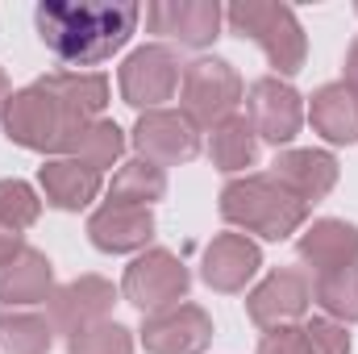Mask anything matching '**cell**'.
<instances>
[{
    "instance_id": "6da1fadb",
    "label": "cell",
    "mask_w": 358,
    "mask_h": 354,
    "mask_svg": "<svg viewBox=\"0 0 358 354\" xmlns=\"http://www.w3.org/2000/svg\"><path fill=\"white\" fill-rule=\"evenodd\" d=\"M138 17H142L138 4H63V0H46L34 13L46 50H55L71 67L104 63L113 50H121Z\"/></svg>"
},
{
    "instance_id": "7a4b0ae2",
    "label": "cell",
    "mask_w": 358,
    "mask_h": 354,
    "mask_svg": "<svg viewBox=\"0 0 358 354\" xmlns=\"http://www.w3.org/2000/svg\"><path fill=\"white\" fill-rule=\"evenodd\" d=\"M304 213H308V204H300L271 176L234 179L221 192V217L250 229V234H259V238H267V242H279V238L296 234L304 225Z\"/></svg>"
},
{
    "instance_id": "3957f363",
    "label": "cell",
    "mask_w": 358,
    "mask_h": 354,
    "mask_svg": "<svg viewBox=\"0 0 358 354\" xmlns=\"http://www.w3.org/2000/svg\"><path fill=\"white\" fill-rule=\"evenodd\" d=\"M88 121H76L55 96H46L38 84L25 92H13L8 104H4V129L25 150H67L71 138Z\"/></svg>"
},
{
    "instance_id": "277c9868",
    "label": "cell",
    "mask_w": 358,
    "mask_h": 354,
    "mask_svg": "<svg viewBox=\"0 0 358 354\" xmlns=\"http://www.w3.org/2000/svg\"><path fill=\"white\" fill-rule=\"evenodd\" d=\"M229 25L263 46V55L271 59V67L279 76H296L304 67V29H300L296 13L287 4L242 0V4L229 8Z\"/></svg>"
},
{
    "instance_id": "5b68a950",
    "label": "cell",
    "mask_w": 358,
    "mask_h": 354,
    "mask_svg": "<svg viewBox=\"0 0 358 354\" xmlns=\"http://www.w3.org/2000/svg\"><path fill=\"white\" fill-rule=\"evenodd\" d=\"M238 100H242V80L221 59H196L179 80V108L192 121V129H208V125L217 129L221 121H229Z\"/></svg>"
},
{
    "instance_id": "8992f818",
    "label": "cell",
    "mask_w": 358,
    "mask_h": 354,
    "mask_svg": "<svg viewBox=\"0 0 358 354\" xmlns=\"http://www.w3.org/2000/svg\"><path fill=\"white\" fill-rule=\"evenodd\" d=\"M125 296L142 313H167L187 296V271H183L176 255L150 250L125 271Z\"/></svg>"
},
{
    "instance_id": "52a82bcc",
    "label": "cell",
    "mask_w": 358,
    "mask_h": 354,
    "mask_svg": "<svg viewBox=\"0 0 358 354\" xmlns=\"http://www.w3.org/2000/svg\"><path fill=\"white\" fill-rule=\"evenodd\" d=\"M179 88V63L167 46H142L121 67V96L134 108H155Z\"/></svg>"
},
{
    "instance_id": "ba28073f",
    "label": "cell",
    "mask_w": 358,
    "mask_h": 354,
    "mask_svg": "<svg viewBox=\"0 0 358 354\" xmlns=\"http://www.w3.org/2000/svg\"><path fill=\"white\" fill-rule=\"evenodd\" d=\"M246 113H250V129L259 138H267L275 146L292 142L300 134V121H304V108H300V96L292 84H283L279 76L259 80L250 96H246Z\"/></svg>"
},
{
    "instance_id": "9c48e42d",
    "label": "cell",
    "mask_w": 358,
    "mask_h": 354,
    "mask_svg": "<svg viewBox=\"0 0 358 354\" xmlns=\"http://www.w3.org/2000/svg\"><path fill=\"white\" fill-rule=\"evenodd\" d=\"M146 25L179 46H208L221 29V4L217 0H163L146 8Z\"/></svg>"
},
{
    "instance_id": "30bf717a",
    "label": "cell",
    "mask_w": 358,
    "mask_h": 354,
    "mask_svg": "<svg viewBox=\"0 0 358 354\" xmlns=\"http://www.w3.org/2000/svg\"><path fill=\"white\" fill-rule=\"evenodd\" d=\"M213 338V321L196 304H176L167 313H155L142 330V342L150 354H200Z\"/></svg>"
},
{
    "instance_id": "8fae6325",
    "label": "cell",
    "mask_w": 358,
    "mask_h": 354,
    "mask_svg": "<svg viewBox=\"0 0 358 354\" xmlns=\"http://www.w3.org/2000/svg\"><path fill=\"white\" fill-rule=\"evenodd\" d=\"M313 300V283L300 271H275L267 283H259L246 300V313L255 325L263 330H279L287 321H296Z\"/></svg>"
},
{
    "instance_id": "7c38bea8",
    "label": "cell",
    "mask_w": 358,
    "mask_h": 354,
    "mask_svg": "<svg viewBox=\"0 0 358 354\" xmlns=\"http://www.w3.org/2000/svg\"><path fill=\"white\" fill-rule=\"evenodd\" d=\"M134 146L150 163H187L200 150V138L183 113H146L134 129Z\"/></svg>"
},
{
    "instance_id": "4fadbf2b",
    "label": "cell",
    "mask_w": 358,
    "mask_h": 354,
    "mask_svg": "<svg viewBox=\"0 0 358 354\" xmlns=\"http://www.w3.org/2000/svg\"><path fill=\"white\" fill-rule=\"evenodd\" d=\"M113 300H117L113 283H104L96 275H84V279H76V283H67V288H59L50 296V325L67 330V334H80L96 321H104Z\"/></svg>"
},
{
    "instance_id": "5bb4252c",
    "label": "cell",
    "mask_w": 358,
    "mask_h": 354,
    "mask_svg": "<svg viewBox=\"0 0 358 354\" xmlns=\"http://www.w3.org/2000/svg\"><path fill=\"white\" fill-rule=\"evenodd\" d=\"M88 234L100 250L125 255V250H138V246L150 242L155 217H150V208H142V204H113V200H108V204L88 221Z\"/></svg>"
},
{
    "instance_id": "9a60e30c",
    "label": "cell",
    "mask_w": 358,
    "mask_h": 354,
    "mask_svg": "<svg viewBox=\"0 0 358 354\" xmlns=\"http://www.w3.org/2000/svg\"><path fill=\"white\" fill-rule=\"evenodd\" d=\"M271 179L283 183L300 204H308L338 183V163L334 155H321V150H287L271 163Z\"/></svg>"
},
{
    "instance_id": "2e32d148",
    "label": "cell",
    "mask_w": 358,
    "mask_h": 354,
    "mask_svg": "<svg viewBox=\"0 0 358 354\" xmlns=\"http://www.w3.org/2000/svg\"><path fill=\"white\" fill-rule=\"evenodd\" d=\"M255 271H259V246L242 234H221L204 250V283L217 292H242Z\"/></svg>"
},
{
    "instance_id": "e0dca14e",
    "label": "cell",
    "mask_w": 358,
    "mask_h": 354,
    "mask_svg": "<svg viewBox=\"0 0 358 354\" xmlns=\"http://www.w3.org/2000/svg\"><path fill=\"white\" fill-rule=\"evenodd\" d=\"M300 259L313 263L317 275L325 271H342L358 263V229L346 221H317L304 238H300Z\"/></svg>"
},
{
    "instance_id": "ac0fdd59",
    "label": "cell",
    "mask_w": 358,
    "mask_h": 354,
    "mask_svg": "<svg viewBox=\"0 0 358 354\" xmlns=\"http://www.w3.org/2000/svg\"><path fill=\"white\" fill-rule=\"evenodd\" d=\"M308 117H313L321 138H329V142H358V92L346 80L342 84H325L317 92Z\"/></svg>"
},
{
    "instance_id": "d6986e66",
    "label": "cell",
    "mask_w": 358,
    "mask_h": 354,
    "mask_svg": "<svg viewBox=\"0 0 358 354\" xmlns=\"http://www.w3.org/2000/svg\"><path fill=\"white\" fill-rule=\"evenodd\" d=\"M38 88L55 96L76 121H100V108L108 104V80L104 76H80V71H55L38 80Z\"/></svg>"
},
{
    "instance_id": "ffe728a7",
    "label": "cell",
    "mask_w": 358,
    "mask_h": 354,
    "mask_svg": "<svg viewBox=\"0 0 358 354\" xmlns=\"http://www.w3.org/2000/svg\"><path fill=\"white\" fill-rule=\"evenodd\" d=\"M46 296H50V263H46V255L21 246L0 267V300L4 304H38Z\"/></svg>"
},
{
    "instance_id": "44dd1931",
    "label": "cell",
    "mask_w": 358,
    "mask_h": 354,
    "mask_svg": "<svg viewBox=\"0 0 358 354\" xmlns=\"http://www.w3.org/2000/svg\"><path fill=\"white\" fill-rule=\"evenodd\" d=\"M42 187L55 208H84L100 192V171H92L88 163H76V159H59L42 167Z\"/></svg>"
},
{
    "instance_id": "7402d4cb",
    "label": "cell",
    "mask_w": 358,
    "mask_h": 354,
    "mask_svg": "<svg viewBox=\"0 0 358 354\" xmlns=\"http://www.w3.org/2000/svg\"><path fill=\"white\" fill-rule=\"evenodd\" d=\"M213 163L221 171H246L259 155V142H255V129L246 117H229L213 129V146H208Z\"/></svg>"
},
{
    "instance_id": "603a6c76",
    "label": "cell",
    "mask_w": 358,
    "mask_h": 354,
    "mask_svg": "<svg viewBox=\"0 0 358 354\" xmlns=\"http://www.w3.org/2000/svg\"><path fill=\"white\" fill-rule=\"evenodd\" d=\"M167 192V176L159 163L150 159H134L113 176V204H142L150 208V200H159Z\"/></svg>"
},
{
    "instance_id": "cb8c5ba5",
    "label": "cell",
    "mask_w": 358,
    "mask_h": 354,
    "mask_svg": "<svg viewBox=\"0 0 358 354\" xmlns=\"http://www.w3.org/2000/svg\"><path fill=\"white\" fill-rule=\"evenodd\" d=\"M121 146H125V138H121V129H117L113 121H88V125L71 138L67 155H71L76 163H88L92 171H104V167L117 163Z\"/></svg>"
},
{
    "instance_id": "d4e9b609",
    "label": "cell",
    "mask_w": 358,
    "mask_h": 354,
    "mask_svg": "<svg viewBox=\"0 0 358 354\" xmlns=\"http://www.w3.org/2000/svg\"><path fill=\"white\" fill-rule=\"evenodd\" d=\"M313 296H317V304L325 313H334L342 321H358V263L317 275L313 279Z\"/></svg>"
},
{
    "instance_id": "484cf974",
    "label": "cell",
    "mask_w": 358,
    "mask_h": 354,
    "mask_svg": "<svg viewBox=\"0 0 358 354\" xmlns=\"http://www.w3.org/2000/svg\"><path fill=\"white\" fill-rule=\"evenodd\" d=\"M50 351V321L29 313L0 317V354H46Z\"/></svg>"
},
{
    "instance_id": "4316f807",
    "label": "cell",
    "mask_w": 358,
    "mask_h": 354,
    "mask_svg": "<svg viewBox=\"0 0 358 354\" xmlns=\"http://www.w3.org/2000/svg\"><path fill=\"white\" fill-rule=\"evenodd\" d=\"M38 196L29 192V183H21V179H0V225H8V229H29L34 221H38Z\"/></svg>"
},
{
    "instance_id": "83f0119b",
    "label": "cell",
    "mask_w": 358,
    "mask_h": 354,
    "mask_svg": "<svg viewBox=\"0 0 358 354\" xmlns=\"http://www.w3.org/2000/svg\"><path fill=\"white\" fill-rule=\"evenodd\" d=\"M129 351H134L129 330L108 325V321H96L88 330L71 334V354H129Z\"/></svg>"
},
{
    "instance_id": "f1b7e54d",
    "label": "cell",
    "mask_w": 358,
    "mask_h": 354,
    "mask_svg": "<svg viewBox=\"0 0 358 354\" xmlns=\"http://www.w3.org/2000/svg\"><path fill=\"white\" fill-rule=\"evenodd\" d=\"M304 338H308V351L313 354H350L346 330L334 325V321H308L304 325Z\"/></svg>"
},
{
    "instance_id": "f546056e",
    "label": "cell",
    "mask_w": 358,
    "mask_h": 354,
    "mask_svg": "<svg viewBox=\"0 0 358 354\" xmlns=\"http://www.w3.org/2000/svg\"><path fill=\"white\" fill-rule=\"evenodd\" d=\"M259 354H313V351H308L304 325H300V330H296V325H279V330H271L267 338H263Z\"/></svg>"
},
{
    "instance_id": "4dcf8cb0",
    "label": "cell",
    "mask_w": 358,
    "mask_h": 354,
    "mask_svg": "<svg viewBox=\"0 0 358 354\" xmlns=\"http://www.w3.org/2000/svg\"><path fill=\"white\" fill-rule=\"evenodd\" d=\"M17 250H21V234H17V229H8V225H0V267L8 263Z\"/></svg>"
},
{
    "instance_id": "1f68e13d",
    "label": "cell",
    "mask_w": 358,
    "mask_h": 354,
    "mask_svg": "<svg viewBox=\"0 0 358 354\" xmlns=\"http://www.w3.org/2000/svg\"><path fill=\"white\" fill-rule=\"evenodd\" d=\"M346 84L358 92V42L350 46V55H346Z\"/></svg>"
},
{
    "instance_id": "d6a6232c",
    "label": "cell",
    "mask_w": 358,
    "mask_h": 354,
    "mask_svg": "<svg viewBox=\"0 0 358 354\" xmlns=\"http://www.w3.org/2000/svg\"><path fill=\"white\" fill-rule=\"evenodd\" d=\"M8 104V80H4V71H0V108Z\"/></svg>"
}]
</instances>
